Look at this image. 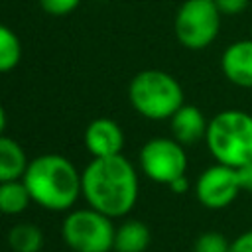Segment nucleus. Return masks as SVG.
<instances>
[{"mask_svg":"<svg viewBox=\"0 0 252 252\" xmlns=\"http://www.w3.org/2000/svg\"><path fill=\"white\" fill-rule=\"evenodd\" d=\"M215 4L222 16H238L248 8L250 0H215Z\"/></svg>","mask_w":252,"mask_h":252,"instance_id":"19","label":"nucleus"},{"mask_svg":"<svg viewBox=\"0 0 252 252\" xmlns=\"http://www.w3.org/2000/svg\"><path fill=\"white\" fill-rule=\"evenodd\" d=\"M81 0H39L41 8L53 16H65L79 6Z\"/></svg>","mask_w":252,"mask_h":252,"instance_id":"18","label":"nucleus"},{"mask_svg":"<svg viewBox=\"0 0 252 252\" xmlns=\"http://www.w3.org/2000/svg\"><path fill=\"white\" fill-rule=\"evenodd\" d=\"M140 165L146 177L156 183L169 185L187 171V156L183 146L173 138H152L140 150Z\"/></svg>","mask_w":252,"mask_h":252,"instance_id":"7","label":"nucleus"},{"mask_svg":"<svg viewBox=\"0 0 252 252\" xmlns=\"http://www.w3.org/2000/svg\"><path fill=\"white\" fill-rule=\"evenodd\" d=\"M236 171H238V179H240V187H242V191L252 193V161L244 163V165L238 167Z\"/></svg>","mask_w":252,"mask_h":252,"instance_id":"21","label":"nucleus"},{"mask_svg":"<svg viewBox=\"0 0 252 252\" xmlns=\"http://www.w3.org/2000/svg\"><path fill=\"white\" fill-rule=\"evenodd\" d=\"M4 128H6V112H4V108H2V104H0V136H2Z\"/></svg>","mask_w":252,"mask_h":252,"instance_id":"23","label":"nucleus"},{"mask_svg":"<svg viewBox=\"0 0 252 252\" xmlns=\"http://www.w3.org/2000/svg\"><path fill=\"white\" fill-rule=\"evenodd\" d=\"M220 69L228 83L252 89V39H238L230 43L220 55Z\"/></svg>","mask_w":252,"mask_h":252,"instance_id":"10","label":"nucleus"},{"mask_svg":"<svg viewBox=\"0 0 252 252\" xmlns=\"http://www.w3.org/2000/svg\"><path fill=\"white\" fill-rule=\"evenodd\" d=\"M32 201L49 211H67L75 205L81 191V173L59 154L33 158L22 177Z\"/></svg>","mask_w":252,"mask_h":252,"instance_id":"2","label":"nucleus"},{"mask_svg":"<svg viewBox=\"0 0 252 252\" xmlns=\"http://www.w3.org/2000/svg\"><path fill=\"white\" fill-rule=\"evenodd\" d=\"M8 244L14 252H39L43 246V232L32 222H20L10 228Z\"/></svg>","mask_w":252,"mask_h":252,"instance_id":"15","label":"nucleus"},{"mask_svg":"<svg viewBox=\"0 0 252 252\" xmlns=\"http://www.w3.org/2000/svg\"><path fill=\"white\" fill-rule=\"evenodd\" d=\"M167 187H169L173 193H185V191L189 189V181H187L185 175H181V177H177L175 181H171Z\"/></svg>","mask_w":252,"mask_h":252,"instance_id":"22","label":"nucleus"},{"mask_svg":"<svg viewBox=\"0 0 252 252\" xmlns=\"http://www.w3.org/2000/svg\"><path fill=\"white\" fill-rule=\"evenodd\" d=\"M81 191L94 211L110 219L124 217L138 201V175L122 154L93 158L81 173Z\"/></svg>","mask_w":252,"mask_h":252,"instance_id":"1","label":"nucleus"},{"mask_svg":"<svg viewBox=\"0 0 252 252\" xmlns=\"http://www.w3.org/2000/svg\"><path fill=\"white\" fill-rule=\"evenodd\" d=\"M22 45L18 35L8 28L0 24V73L12 71L20 63Z\"/></svg>","mask_w":252,"mask_h":252,"instance_id":"16","label":"nucleus"},{"mask_svg":"<svg viewBox=\"0 0 252 252\" xmlns=\"http://www.w3.org/2000/svg\"><path fill=\"white\" fill-rule=\"evenodd\" d=\"M85 146L93 158L118 156L124 146V134L114 120L96 118L85 130Z\"/></svg>","mask_w":252,"mask_h":252,"instance_id":"9","label":"nucleus"},{"mask_svg":"<svg viewBox=\"0 0 252 252\" xmlns=\"http://www.w3.org/2000/svg\"><path fill=\"white\" fill-rule=\"evenodd\" d=\"M152 234L148 224L142 220H126L114 230V248L116 252H146L150 246Z\"/></svg>","mask_w":252,"mask_h":252,"instance_id":"12","label":"nucleus"},{"mask_svg":"<svg viewBox=\"0 0 252 252\" xmlns=\"http://www.w3.org/2000/svg\"><path fill=\"white\" fill-rule=\"evenodd\" d=\"M220 12L215 0H185L175 14V37L193 51L209 47L220 30Z\"/></svg>","mask_w":252,"mask_h":252,"instance_id":"6","label":"nucleus"},{"mask_svg":"<svg viewBox=\"0 0 252 252\" xmlns=\"http://www.w3.org/2000/svg\"><path fill=\"white\" fill-rule=\"evenodd\" d=\"M230 242L222 232L207 230L193 242V252H230Z\"/></svg>","mask_w":252,"mask_h":252,"instance_id":"17","label":"nucleus"},{"mask_svg":"<svg viewBox=\"0 0 252 252\" xmlns=\"http://www.w3.org/2000/svg\"><path fill=\"white\" fill-rule=\"evenodd\" d=\"M32 195L24 181H4L0 183V213L4 215H18L28 209Z\"/></svg>","mask_w":252,"mask_h":252,"instance_id":"14","label":"nucleus"},{"mask_svg":"<svg viewBox=\"0 0 252 252\" xmlns=\"http://www.w3.org/2000/svg\"><path fill=\"white\" fill-rule=\"evenodd\" d=\"M114 230L110 217L93 207L69 213L61 226L63 240L73 252H110L114 248Z\"/></svg>","mask_w":252,"mask_h":252,"instance_id":"5","label":"nucleus"},{"mask_svg":"<svg viewBox=\"0 0 252 252\" xmlns=\"http://www.w3.org/2000/svg\"><path fill=\"white\" fill-rule=\"evenodd\" d=\"M230 252H252V228L244 230L230 242Z\"/></svg>","mask_w":252,"mask_h":252,"instance_id":"20","label":"nucleus"},{"mask_svg":"<svg viewBox=\"0 0 252 252\" xmlns=\"http://www.w3.org/2000/svg\"><path fill=\"white\" fill-rule=\"evenodd\" d=\"M128 96L138 114L150 120L171 118L185 102L177 79L165 71L146 69L138 73L128 87Z\"/></svg>","mask_w":252,"mask_h":252,"instance_id":"4","label":"nucleus"},{"mask_svg":"<svg viewBox=\"0 0 252 252\" xmlns=\"http://www.w3.org/2000/svg\"><path fill=\"white\" fill-rule=\"evenodd\" d=\"M240 191H242V187H240L238 171L234 167H228L222 163H215V165L207 167L195 183L197 201L207 209L228 207L238 197Z\"/></svg>","mask_w":252,"mask_h":252,"instance_id":"8","label":"nucleus"},{"mask_svg":"<svg viewBox=\"0 0 252 252\" xmlns=\"http://www.w3.org/2000/svg\"><path fill=\"white\" fill-rule=\"evenodd\" d=\"M205 142L217 163L242 167L252 161V114L240 108L220 110L209 120Z\"/></svg>","mask_w":252,"mask_h":252,"instance_id":"3","label":"nucleus"},{"mask_svg":"<svg viewBox=\"0 0 252 252\" xmlns=\"http://www.w3.org/2000/svg\"><path fill=\"white\" fill-rule=\"evenodd\" d=\"M169 120H171L173 140H177L181 146H191V144L203 140L207 134L209 120L193 104H183Z\"/></svg>","mask_w":252,"mask_h":252,"instance_id":"11","label":"nucleus"},{"mask_svg":"<svg viewBox=\"0 0 252 252\" xmlns=\"http://www.w3.org/2000/svg\"><path fill=\"white\" fill-rule=\"evenodd\" d=\"M28 163L22 146L12 138L0 136V183L24 177Z\"/></svg>","mask_w":252,"mask_h":252,"instance_id":"13","label":"nucleus"}]
</instances>
